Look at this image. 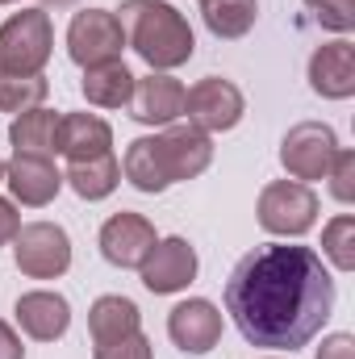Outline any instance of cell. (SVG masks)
<instances>
[{"mask_svg": "<svg viewBox=\"0 0 355 359\" xmlns=\"http://www.w3.org/2000/svg\"><path fill=\"white\" fill-rule=\"evenodd\" d=\"M0 180H4V159H0Z\"/></svg>", "mask_w": 355, "mask_h": 359, "instance_id": "cell-32", "label": "cell"}, {"mask_svg": "<svg viewBox=\"0 0 355 359\" xmlns=\"http://www.w3.org/2000/svg\"><path fill=\"white\" fill-rule=\"evenodd\" d=\"M330 309L335 280L309 247H255L226 280V313L251 347L297 351L326 326Z\"/></svg>", "mask_w": 355, "mask_h": 359, "instance_id": "cell-1", "label": "cell"}, {"mask_svg": "<svg viewBox=\"0 0 355 359\" xmlns=\"http://www.w3.org/2000/svg\"><path fill=\"white\" fill-rule=\"evenodd\" d=\"M322 251H326V259L339 271L355 268V217L351 213H339V217L322 230Z\"/></svg>", "mask_w": 355, "mask_h": 359, "instance_id": "cell-25", "label": "cell"}, {"mask_svg": "<svg viewBox=\"0 0 355 359\" xmlns=\"http://www.w3.org/2000/svg\"><path fill=\"white\" fill-rule=\"evenodd\" d=\"M168 334H172V343L184 355H205L222 339V309L213 301H205V297L180 301L168 313Z\"/></svg>", "mask_w": 355, "mask_h": 359, "instance_id": "cell-10", "label": "cell"}, {"mask_svg": "<svg viewBox=\"0 0 355 359\" xmlns=\"http://www.w3.org/2000/svg\"><path fill=\"white\" fill-rule=\"evenodd\" d=\"M260 17V0H205V25L213 38H243Z\"/></svg>", "mask_w": 355, "mask_h": 359, "instance_id": "cell-23", "label": "cell"}, {"mask_svg": "<svg viewBox=\"0 0 355 359\" xmlns=\"http://www.w3.org/2000/svg\"><path fill=\"white\" fill-rule=\"evenodd\" d=\"M63 180L72 184V192H76V196H84V201H105V196L121 184V163H117V155H113V151H105V155H96V159L72 163Z\"/></svg>", "mask_w": 355, "mask_h": 359, "instance_id": "cell-21", "label": "cell"}, {"mask_svg": "<svg viewBox=\"0 0 355 359\" xmlns=\"http://www.w3.org/2000/svg\"><path fill=\"white\" fill-rule=\"evenodd\" d=\"M13 255H17V271L29 280H55L72 268V238L63 226L55 222H29L17 230L13 238Z\"/></svg>", "mask_w": 355, "mask_h": 359, "instance_id": "cell-5", "label": "cell"}, {"mask_svg": "<svg viewBox=\"0 0 355 359\" xmlns=\"http://www.w3.org/2000/svg\"><path fill=\"white\" fill-rule=\"evenodd\" d=\"M4 184L13 188V196H17L21 205L42 209V205H51V201L59 196L63 172H59L55 159H46V155H21V151H13V159L4 163Z\"/></svg>", "mask_w": 355, "mask_h": 359, "instance_id": "cell-12", "label": "cell"}, {"mask_svg": "<svg viewBox=\"0 0 355 359\" xmlns=\"http://www.w3.org/2000/svg\"><path fill=\"white\" fill-rule=\"evenodd\" d=\"M113 151V130L105 117L96 113H67L59 117V134H55V155H63L67 163H84Z\"/></svg>", "mask_w": 355, "mask_h": 359, "instance_id": "cell-16", "label": "cell"}, {"mask_svg": "<svg viewBox=\"0 0 355 359\" xmlns=\"http://www.w3.org/2000/svg\"><path fill=\"white\" fill-rule=\"evenodd\" d=\"M17 326L38 343H55L72 326V305H67V297L46 292V288L25 292V297H17Z\"/></svg>", "mask_w": 355, "mask_h": 359, "instance_id": "cell-17", "label": "cell"}, {"mask_svg": "<svg viewBox=\"0 0 355 359\" xmlns=\"http://www.w3.org/2000/svg\"><path fill=\"white\" fill-rule=\"evenodd\" d=\"M134 80L138 76H130V67L121 63V59H113V63H96L84 72V100L96 104V109H121V104H130V96H134Z\"/></svg>", "mask_w": 355, "mask_h": 359, "instance_id": "cell-18", "label": "cell"}, {"mask_svg": "<svg viewBox=\"0 0 355 359\" xmlns=\"http://www.w3.org/2000/svg\"><path fill=\"white\" fill-rule=\"evenodd\" d=\"M309 88L326 100H347L355 96V46L347 38L326 42L309 59Z\"/></svg>", "mask_w": 355, "mask_h": 359, "instance_id": "cell-15", "label": "cell"}, {"mask_svg": "<svg viewBox=\"0 0 355 359\" xmlns=\"http://www.w3.org/2000/svg\"><path fill=\"white\" fill-rule=\"evenodd\" d=\"M201 4H205V0H201Z\"/></svg>", "mask_w": 355, "mask_h": 359, "instance_id": "cell-34", "label": "cell"}, {"mask_svg": "<svg viewBox=\"0 0 355 359\" xmlns=\"http://www.w3.org/2000/svg\"><path fill=\"white\" fill-rule=\"evenodd\" d=\"M155 226L142 217V213H113L105 226H100V255L113 264V268H142V259L151 255L155 247Z\"/></svg>", "mask_w": 355, "mask_h": 359, "instance_id": "cell-9", "label": "cell"}, {"mask_svg": "<svg viewBox=\"0 0 355 359\" xmlns=\"http://www.w3.org/2000/svg\"><path fill=\"white\" fill-rule=\"evenodd\" d=\"M159 159H163L168 184H176V180H196L209 163H213V142H209V134H201L196 126H168V130L159 134Z\"/></svg>", "mask_w": 355, "mask_h": 359, "instance_id": "cell-13", "label": "cell"}, {"mask_svg": "<svg viewBox=\"0 0 355 359\" xmlns=\"http://www.w3.org/2000/svg\"><path fill=\"white\" fill-rule=\"evenodd\" d=\"M117 21L126 29V42L138 50V59L151 72H172L180 63H188L196 50L192 25L168 0H121Z\"/></svg>", "mask_w": 355, "mask_h": 359, "instance_id": "cell-2", "label": "cell"}, {"mask_svg": "<svg viewBox=\"0 0 355 359\" xmlns=\"http://www.w3.org/2000/svg\"><path fill=\"white\" fill-rule=\"evenodd\" d=\"M318 222V196L301 180H272L260 192V226L280 238H301Z\"/></svg>", "mask_w": 355, "mask_h": 359, "instance_id": "cell-4", "label": "cell"}, {"mask_svg": "<svg viewBox=\"0 0 355 359\" xmlns=\"http://www.w3.org/2000/svg\"><path fill=\"white\" fill-rule=\"evenodd\" d=\"M96 359H151V339L142 330H134L113 343H96Z\"/></svg>", "mask_w": 355, "mask_h": 359, "instance_id": "cell-28", "label": "cell"}, {"mask_svg": "<svg viewBox=\"0 0 355 359\" xmlns=\"http://www.w3.org/2000/svg\"><path fill=\"white\" fill-rule=\"evenodd\" d=\"M138 271L155 297H168V292H180L196 280V251L188 247V238H163L151 247V255L142 259Z\"/></svg>", "mask_w": 355, "mask_h": 359, "instance_id": "cell-11", "label": "cell"}, {"mask_svg": "<svg viewBox=\"0 0 355 359\" xmlns=\"http://www.w3.org/2000/svg\"><path fill=\"white\" fill-rule=\"evenodd\" d=\"M330 192H335V201H343V205H351L355 201V155L351 151H335V163H330Z\"/></svg>", "mask_w": 355, "mask_h": 359, "instance_id": "cell-27", "label": "cell"}, {"mask_svg": "<svg viewBox=\"0 0 355 359\" xmlns=\"http://www.w3.org/2000/svg\"><path fill=\"white\" fill-rule=\"evenodd\" d=\"M335 151H339V138L330 126L322 121H301L284 134L280 142V163L293 180H326L330 163H335Z\"/></svg>", "mask_w": 355, "mask_h": 359, "instance_id": "cell-8", "label": "cell"}, {"mask_svg": "<svg viewBox=\"0 0 355 359\" xmlns=\"http://www.w3.org/2000/svg\"><path fill=\"white\" fill-rule=\"evenodd\" d=\"M0 359H25V347H21V339H17V330L0 318Z\"/></svg>", "mask_w": 355, "mask_h": 359, "instance_id": "cell-31", "label": "cell"}, {"mask_svg": "<svg viewBox=\"0 0 355 359\" xmlns=\"http://www.w3.org/2000/svg\"><path fill=\"white\" fill-rule=\"evenodd\" d=\"M46 76H0V113H29L46 100Z\"/></svg>", "mask_w": 355, "mask_h": 359, "instance_id": "cell-24", "label": "cell"}, {"mask_svg": "<svg viewBox=\"0 0 355 359\" xmlns=\"http://www.w3.org/2000/svg\"><path fill=\"white\" fill-rule=\"evenodd\" d=\"M121 172L138 192H163L168 172H163V159H159V138H134L126 159H121Z\"/></svg>", "mask_w": 355, "mask_h": 359, "instance_id": "cell-22", "label": "cell"}, {"mask_svg": "<svg viewBox=\"0 0 355 359\" xmlns=\"http://www.w3.org/2000/svg\"><path fill=\"white\" fill-rule=\"evenodd\" d=\"M55 46V25L46 8L13 13L0 25V76H42Z\"/></svg>", "mask_w": 355, "mask_h": 359, "instance_id": "cell-3", "label": "cell"}, {"mask_svg": "<svg viewBox=\"0 0 355 359\" xmlns=\"http://www.w3.org/2000/svg\"><path fill=\"white\" fill-rule=\"evenodd\" d=\"M0 4H17V0H0Z\"/></svg>", "mask_w": 355, "mask_h": 359, "instance_id": "cell-33", "label": "cell"}, {"mask_svg": "<svg viewBox=\"0 0 355 359\" xmlns=\"http://www.w3.org/2000/svg\"><path fill=\"white\" fill-rule=\"evenodd\" d=\"M55 134H59V113H51V109H29V113H21L13 126H8V142H13V151H21V155H55Z\"/></svg>", "mask_w": 355, "mask_h": 359, "instance_id": "cell-20", "label": "cell"}, {"mask_svg": "<svg viewBox=\"0 0 355 359\" xmlns=\"http://www.w3.org/2000/svg\"><path fill=\"white\" fill-rule=\"evenodd\" d=\"M184 113V84L172 80L168 72H151L142 80H134L130 96V117L142 126H172Z\"/></svg>", "mask_w": 355, "mask_h": 359, "instance_id": "cell-14", "label": "cell"}, {"mask_svg": "<svg viewBox=\"0 0 355 359\" xmlns=\"http://www.w3.org/2000/svg\"><path fill=\"white\" fill-rule=\"evenodd\" d=\"M318 359H355V339L351 334H330V339L322 343Z\"/></svg>", "mask_w": 355, "mask_h": 359, "instance_id": "cell-29", "label": "cell"}, {"mask_svg": "<svg viewBox=\"0 0 355 359\" xmlns=\"http://www.w3.org/2000/svg\"><path fill=\"white\" fill-rule=\"evenodd\" d=\"M17 230H21V213L13 209V201H4V196H0V247H4V243H13V238H17Z\"/></svg>", "mask_w": 355, "mask_h": 359, "instance_id": "cell-30", "label": "cell"}, {"mask_svg": "<svg viewBox=\"0 0 355 359\" xmlns=\"http://www.w3.org/2000/svg\"><path fill=\"white\" fill-rule=\"evenodd\" d=\"M121 50H126V29H121L117 13L84 8V13L72 17V25H67V55H72V63H80L88 72L96 63L121 59Z\"/></svg>", "mask_w": 355, "mask_h": 359, "instance_id": "cell-6", "label": "cell"}, {"mask_svg": "<svg viewBox=\"0 0 355 359\" xmlns=\"http://www.w3.org/2000/svg\"><path fill=\"white\" fill-rule=\"evenodd\" d=\"M305 4L314 8V17L326 29H335V34L355 29V0H305Z\"/></svg>", "mask_w": 355, "mask_h": 359, "instance_id": "cell-26", "label": "cell"}, {"mask_svg": "<svg viewBox=\"0 0 355 359\" xmlns=\"http://www.w3.org/2000/svg\"><path fill=\"white\" fill-rule=\"evenodd\" d=\"M184 113H188V126H196L201 134H222V130H234L243 121L247 100L230 80L205 76L184 92Z\"/></svg>", "mask_w": 355, "mask_h": 359, "instance_id": "cell-7", "label": "cell"}, {"mask_svg": "<svg viewBox=\"0 0 355 359\" xmlns=\"http://www.w3.org/2000/svg\"><path fill=\"white\" fill-rule=\"evenodd\" d=\"M88 330H92V343H113L121 334L142 330V313H138V305L130 297H100L88 309Z\"/></svg>", "mask_w": 355, "mask_h": 359, "instance_id": "cell-19", "label": "cell"}]
</instances>
